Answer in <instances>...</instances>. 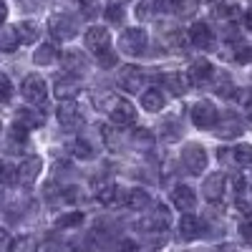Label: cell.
Returning <instances> with one entry per match:
<instances>
[{
	"label": "cell",
	"instance_id": "6da1fadb",
	"mask_svg": "<svg viewBox=\"0 0 252 252\" xmlns=\"http://www.w3.org/2000/svg\"><path fill=\"white\" fill-rule=\"evenodd\" d=\"M119 48L126 56L139 58L146 51V31H141V28H126L121 33V38H119Z\"/></svg>",
	"mask_w": 252,
	"mask_h": 252
},
{
	"label": "cell",
	"instance_id": "7a4b0ae2",
	"mask_svg": "<svg viewBox=\"0 0 252 252\" xmlns=\"http://www.w3.org/2000/svg\"><path fill=\"white\" fill-rule=\"evenodd\" d=\"M182 164L189 174H202L207 166V149L199 144H187L182 152Z\"/></svg>",
	"mask_w": 252,
	"mask_h": 252
},
{
	"label": "cell",
	"instance_id": "3957f363",
	"mask_svg": "<svg viewBox=\"0 0 252 252\" xmlns=\"http://www.w3.org/2000/svg\"><path fill=\"white\" fill-rule=\"evenodd\" d=\"M48 31H51V35L58 38V40H68V38H73V35L78 33V26H76V20H73L68 13H56V15H51V20H48Z\"/></svg>",
	"mask_w": 252,
	"mask_h": 252
},
{
	"label": "cell",
	"instance_id": "277c9868",
	"mask_svg": "<svg viewBox=\"0 0 252 252\" xmlns=\"http://www.w3.org/2000/svg\"><path fill=\"white\" fill-rule=\"evenodd\" d=\"M109 114H111L114 126H119V129H126V126H131L136 121V111L126 98H114L109 103Z\"/></svg>",
	"mask_w": 252,
	"mask_h": 252
},
{
	"label": "cell",
	"instance_id": "5b68a950",
	"mask_svg": "<svg viewBox=\"0 0 252 252\" xmlns=\"http://www.w3.org/2000/svg\"><path fill=\"white\" fill-rule=\"evenodd\" d=\"M220 114L215 109V103L212 101H197L194 103V109H192V121L194 126H199V129H215V124H217Z\"/></svg>",
	"mask_w": 252,
	"mask_h": 252
},
{
	"label": "cell",
	"instance_id": "8992f818",
	"mask_svg": "<svg viewBox=\"0 0 252 252\" xmlns=\"http://www.w3.org/2000/svg\"><path fill=\"white\" fill-rule=\"evenodd\" d=\"M58 124L63 126V129H68V131H76L83 126V116H81V109L76 106L73 101H63L61 106H58Z\"/></svg>",
	"mask_w": 252,
	"mask_h": 252
},
{
	"label": "cell",
	"instance_id": "52a82bcc",
	"mask_svg": "<svg viewBox=\"0 0 252 252\" xmlns=\"http://www.w3.org/2000/svg\"><path fill=\"white\" fill-rule=\"evenodd\" d=\"M40 169H43V161L38 157H28L20 161V166H15V182H20L23 187H31L40 177Z\"/></svg>",
	"mask_w": 252,
	"mask_h": 252
},
{
	"label": "cell",
	"instance_id": "ba28073f",
	"mask_svg": "<svg viewBox=\"0 0 252 252\" xmlns=\"http://www.w3.org/2000/svg\"><path fill=\"white\" fill-rule=\"evenodd\" d=\"M20 94H23L31 103H46L48 86H46V81L40 78V76H28L23 81V86H20Z\"/></svg>",
	"mask_w": 252,
	"mask_h": 252
},
{
	"label": "cell",
	"instance_id": "9c48e42d",
	"mask_svg": "<svg viewBox=\"0 0 252 252\" xmlns=\"http://www.w3.org/2000/svg\"><path fill=\"white\" fill-rule=\"evenodd\" d=\"M166 224H169V209H166L164 204H159L154 212H149V217L139 220V229H152V232H161V229H166Z\"/></svg>",
	"mask_w": 252,
	"mask_h": 252
},
{
	"label": "cell",
	"instance_id": "30bf717a",
	"mask_svg": "<svg viewBox=\"0 0 252 252\" xmlns=\"http://www.w3.org/2000/svg\"><path fill=\"white\" fill-rule=\"evenodd\" d=\"M224 187H227V177L222 172H215V174H209L202 184V194L209 199V202H220L222 194H224Z\"/></svg>",
	"mask_w": 252,
	"mask_h": 252
},
{
	"label": "cell",
	"instance_id": "8fae6325",
	"mask_svg": "<svg viewBox=\"0 0 252 252\" xmlns=\"http://www.w3.org/2000/svg\"><path fill=\"white\" fill-rule=\"evenodd\" d=\"M172 202H174L177 209H182V212H192V209L197 207V194H194L192 187L179 184V187H174V192H172Z\"/></svg>",
	"mask_w": 252,
	"mask_h": 252
},
{
	"label": "cell",
	"instance_id": "7c38bea8",
	"mask_svg": "<svg viewBox=\"0 0 252 252\" xmlns=\"http://www.w3.org/2000/svg\"><path fill=\"white\" fill-rule=\"evenodd\" d=\"M187 78H189V83H194V86L209 83V78H212V63H209L207 58H197L192 66H189Z\"/></svg>",
	"mask_w": 252,
	"mask_h": 252
},
{
	"label": "cell",
	"instance_id": "4fadbf2b",
	"mask_svg": "<svg viewBox=\"0 0 252 252\" xmlns=\"http://www.w3.org/2000/svg\"><path fill=\"white\" fill-rule=\"evenodd\" d=\"M119 83H121V89H124V91L136 94V91H141L144 73H141L136 66H124V68L119 71Z\"/></svg>",
	"mask_w": 252,
	"mask_h": 252
},
{
	"label": "cell",
	"instance_id": "5bb4252c",
	"mask_svg": "<svg viewBox=\"0 0 252 252\" xmlns=\"http://www.w3.org/2000/svg\"><path fill=\"white\" fill-rule=\"evenodd\" d=\"M189 40H192L197 48L209 51L215 46V33H212V28H209L207 23H194L192 31H189Z\"/></svg>",
	"mask_w": 252,
	"mask_h": 252
},
{
	"label": "cell",
	"instance_id": "9a60e30c",
	"mask_svg": "<svg viewBox=\"0 0 252 252\" xmlns=\"http://www.w3.org/2000/svg\"><path fill=\"white\" fill-rule=\"evenodd\" d=\"M149 204V194L144 189L134 187V189H121V207L126 209H144Z\"/></svg>",
	"mask_w": 252,
	"mask_h": 252
},
{
	"label": "cell",
	"instance_id": "2e32d148",
	"mask_svg": "<svg viewBox=\"0 0 252 252\" xmlns=\"http://www.w3.org/2000/svg\"><path fill=\"white\" fill-rule=\"evenodd\" d=\"M78 91H81V83L76 76H63L56 81V96L61 101H73L78 96Z\"/></svg>",
	"mask_w": 252,
	"mask_h": 252
},
{
	"label": "cell",
	"instance_id": "e0dca14e",
	"mask_svg": "<svg viewBox=\"0 0 252 252\" xmlns=\"http://www.w3.org/2000/svg\"><path fill=\"white\" fill-rule=\"evenodd\" d=\"M215 134L220 136V139H235V136H240L242 134V121L237 119V116H224L222 121H217L215 124Z\"/></svg>",
	"mask_w": 252,
	"mask_h": 252
},
{
	"label": "cell",
	"instance_id": "ac0fdd59",
	"mask_svg": "<svg viewBox=\"0 0 252 252\" xmlns=\"http://www.w3.org/2000/svg\"><path fill=\"white\" fill-rule=\"evenodd\" d=\"M202 229H204V224L194 217V215H182V220H179V235L184 237V240H197V237H202Z\"/></svg>",
	"mask_w": 252,
	"mask_h": 252
},
{
	"label": "cell",
	"instance_id": "d6986e66",
	"mask_svg": "<svg viewBox=\"0 0 252 252\" xmlns=\"http://www.w3.org/2000/svg\"><path fill=\"white\" fill-rule=\"evenodd\" d=\"M83 43H86L89 51H103L109 46V31L106 28H89L86 35H83Z\"/></svg>",
	"mask_w": 252,
	"mask_h": 252
},
{
	"label": "cell",
	"instance_id": "ffe728a7",
	"mask_svg": "<svg viewBox=\"0 0 252 252\" xmlns=\"http://www.w3.org/2000/svg\"><path fill=\"white\" fill-rule=\"evenodd\" d=\"M164 86L169 89L174 96H182V94H187L189 78H187V76H182L179 71H169V73H164Z\"/></svg>",
	"mask_w": 252,
	"mask_h": 252
},
{
	"label": "cell",
	"instance_id": "44dd1931",
	"mask_svg": "<svg viewBox=\"0 0 252 252\" xmlns=\"http://www.w3.org/2000/svg\"><path fill=\"white\" fill-rule=\"evenodd\" d=\"M63 66H66V71H71V73H83L89 68V61L81 56V51H66L63 53Z\"/></svg>",
	"mask_w": 252,
	"mask_h": 252
},
{
	"label": "cell",
	"instance_id": "7402d4cb",
	"mask_svg": "<svg viewBox=\"0 0 252 252\" xmlns=\"http://www.w3.org/2000/svg\"><path fill=\"white\" fill-rule=\"evenodd\" d=\"M96 199L103 204V207H114V204H121V189L116 184H103L98 192H96Z\"/></svg>",
	"mask_w": 252,
	"mask_h": 252
},
{
	"label": "cell",
	"instance_id": "603a6c76",
	"mask_svg": "<svg viewBox=\"0 0 252 252\" xmlns=\"http://www.w3.org/2000/svg\"><path fill=\"white\" fill-rule=\"evenodd\" d=\"M15 33H18V43H35L40 35V28L33 20H23L20 26H15Z\"/></svg>",
	"mask_w": 252,
	"mask_h": 252
},
{
	"label": "cell",
	"instance_id": "cb8c5ba5",
	"mask_svg": "<svg viewBox=\"0 0 252 252\" xmlns=\"http://www.w3.org/2000/svg\"><path fill=\"white\" fill-rule=\"evenodd\" d=\"M18 124L23 126V129H35V126L43 124V114L40 111H33V109H18Z\"/></svg>",
	"mask_w": 252,
	"mask_h": 252
},
{
	"label": "cell",
	"instance_id": "d4e9b609",
	"mask_svg": "<svg viewBox=\"0 0 252 252\" xmlns=\"http://www.w3.org/2000/svg\"><path fill=\"white\" fill-rule=\"evenodd\" d=\"M141 106L146 109V111H161V106H164V96H161V91H157V89H152V91H146V94H141Z\"/></svg>",
	"mask_w": 252,
	"mask_h": 252
},
{
	"label": "cell",
	"instance_id": "484cf974",
	"mask_svg": "<svg viewBox=\"0 0 252 252\" xmlns=\"http://www.w3.org/2000/svg\"><path fill=\"white\" fill-rule=\"evenodd\" d=\"M58 61V51L53 46H40L35 53H33V63H38V66H51V63Z\"/></svg>",
	"mask_w": 252,
	"mask_h": 252
},
{
	"label": "cell",
	"instance_id": "4316f807",
	"mask_svg": "<svg viewBox=\"0 0 252 252\" xmlns=\"http://www.w3.org/2000/svg\"><path fill=\"white\" fill-rule=\"evenodd\" d=\"M71 154L76 157V159H83V161H89V159H94V146L86 141V139H76L71 146Z\"/></svg>",
	"mask_w": 252,
	"mask_h": 252
},
{
	"label": "cell",
	"instance_id": "83f0119b",
	"mask_svg": "<svg viewBox=\"0 0 252 252\" xmlns=\"http://www.w3.org/2000/svg\"><path fill=\"white\" fill-rule=\"evenodd\" d=\"M18 48V33L15 28H3L0 31V51L3 53H13Z\"/></svg>",
	"mask_w": 252,
	"mask_h": 252
},
{
	"label": "cell",
	"instance_id": "f1b7e54d",
	"mask_svg": "<svg viewBox=\"0 0 252 252\" xmlns=\"http://www.w3.org/2000/svg\"><path fill=\"white\" fill-rule=\"evenodd\" d=\"M232 157H235L237 164H242V166H252V146H250V144H240V146H235V149H232Z\"/></svg>",
	"mask_w": 252,
	"mask_h": 252
},
{
	"label": "cell",
	"instance_id": "f546056e",
	"mask_svg": "<svg viewBox=\"0 0 252 252\" xmlns=\"http://www.w3.org/2000/svg\"><path fill=\"white\" fill-rule=\"evenodd\" d=\"M197 5H199V0H172V10H177L184 18L187 15H194Z\"/></svg>",
	"mask_w": 252,
	"mask_h": 252
},
{
	"label": "cell",
	"instance_id": "4dcf8cb0",
	"mask_svg": "<svg viewBox=\"0 0 252 252\" xmlns=\"http://www.w3.org/2000/svg\"><path fill=\"white\" fill-rule=\"evenodd\" d=\"M81 222H83V212H68V215H61V217L56 220V227L66 229V227H76V224H81Z\"/></svg>",
	"mask_w": 252,
	"mask_h": 252
},
{
	"label": "cell",
	"instance_id": "1f68e13d",
	"mask_svg": "<svg viewBox=\"0 0 252 252\" xmlns=\"http://www.w3.org/2000/svg\"><path fill=\"white\" fill-rule=\"evenodd\" d=\"M15 182V166L8 161H0V184H13Z\"/></svg>",
	"mask_w": 252,
	"mask_h": 252
},
{
	"label": "cell",
	"instance_id": "d6a6232c",
	"mask_svg": "<svg viewBox=\"0 0 252 252\" xmlns=\"http://www.w3.org/2000/svg\"><path fill=\"white\" fill-rule=\"evenodd\" d=\"M10 96H13V83H10V78H8V76L0 73V103L10 101Z\"/></svg>",
	"mask_w": 252,
	"mask_h": 252
},
{
	"label": "cell",
	"instance_id": "836d02e7",
	"mask_svg": "<svg viewBox=\"0 0 252 252\" xmlns=\"http://www.w3.org/2000/svg\"><path fill=\"white\" fill-rule=\"evenodd\" d=\"M96 58H98V63H101L103 68H111L114 63H116V53H114V51H109V48L98 51V53H96Z\"/></svg>",
	"mask_w": 252,
	"mask_h": 252
},
{
	"label": "cell",
	"instance_id": "e575fe53",
	"mask_svg": "<svg viewBox=\"0 0 252 252\" xmlns=\"http://www.w3.org/2000/svg\"><path fill=\"white\" fill-rule=\"evenodd\" d=\"M101 136H103V141H106L109 149H116L119 139H116V131L111 129V126H101Z\"/></svg>",
	"mask_w": 252,
	"mask_h": 252
},
{
	"label": "cell",
	"instance_id": "d590c367",
	"mask_svg": "<svg viewBox=\"0 0 252 252\" xmlns=\"http://www.w3.org/2000/svg\"><path fill=\"white\" fill-rule=\"evenodd\" d=\"M26 139H28V131L20 124H15L13 129H10V141L13 144H26Z\"/></svg>",
	"mask_w": 252,
	"mask_h": 252
},
{
	"label": "cell",
	"instance_id": "8d00e7d4",
	"mask_svg": "<svg viewBox=\"0 0 252 252\" xmlns=\"http://www.w3.org/2000/svg\"><path fill=\"white\" fill-rule=\"evenodd\" d=\"M134 144H136V146H141V144H144V146H152L154 139H152V134L146 131V129H139V131L134 134Z\"/></svg>",
	"mask_w": 252,
	"mask_h": 252
},
{
	"label": "cell",
	"instance_id": "74e56055",
	"mask_svg": "<svg viewBox=\"0 0 252 252\" xmlns=\"http://www.w3.org/2000/svg\"><path fill=\"white\" fill-rule=\"evenodd\" d=\"M106 18L111 20V23H121V20H124L121 5H109V8H106Z\"/></svg>",
	"mask_w": 252,
	"mask_h": 252
},
{
	"label": "cell",
	"instance_id": "f35d334b",
	"mask_svg": "<svg viewBox=\"0 0 252 252\" xmlns=\"http://www.w3.org/2000/svg\"><path fill=\"white\" fill-rule=\"evenodd\" d=\"M10 250H13V237L0 227V252H10Z\"/></svg>",
	"mask_w": 252,
	"mask_h": 252
},
{
	"label": "cell",
	"instance_id": "ab89813d",
	"mask_svg": "<svg viewBox=\"0 0 252 252\" xmlns=\"http://www.w3.org/2000/svg\"><path fill=\"white\" fill-rule=\"evenodd\" d=\"M240 235H242V240H245V242H250V245H252V220H245V222L240 224Z\"/></svg>",
	"mask_w": 252,
	"mask_h": 252
},
{
	"label": "cell",
	"instance_id": "60d3db41",
	"mask_svg": "<svg viewBox=\"0 0 252 252\" xmlns=\"http://www.w3.org/2000/svg\"><path fill=\"white\" fill-rule=\"evenodd\" d=\"M242 189H245V179L235 177V179H232V192H235V194H242Z\"/></svg>",
	"mask_w": 252,
	"mask_h": 252
},
{
	"label": "cell",
	"instance_id": "b9f144b4",
	"mask_svg": "<svg viewBox=\"0 0 252 252\" xmlns=\"http://www.w3.org/2000/svg\"><path fill=\"white\" fill-rule=\"evenodd\" d=\"M8 18V5H5V0H0V23Z\"/></svg>",
	"mask_w": 252,
	"mask_h": 252
},
{
	"label": "cell",
	"instance_id": "7bdbcfd3",
	"mask_svg": "<svg viewBox=\"0 0 252 252\" xmlns=\"http://www.w3.org/2000/svg\"><path fill=\"white\" fill-rule=\"evenodd\" d=\"M242 20H245V26H247V31H252V8H250V10L245 13V18H242Z\"/></svg>",
	"mask_w": 252,
	"mask_h": 252
},
{
	"label": "cell",
	"instance_id": "ee69618b",
	"mask_svg": "<svg viewBox=\"0 0 252 252\" xmlns=\"http://www.w3.org/2000/svg\"><path fill=\"white\" fill-rule=\"evenodd\" d=\"M247 119H250V124H252V103L247 106Z\"/></svg>",
	"mask_w": 252,
	"mask_h": 252
},
{
	"label": "cell",
	"instance_id": "f6af8a7d",
	"mask_svg": "<svg viewBox=\"0 0 252 252\" xmlns=\"http://www.w3.org/2000/svg\"><path fill=\"white\" fill-rule=\"evenodd\" d=\"M119 3H126V0H119Z\"/></svg>",
	"mask_w": 252,
	"mask_h": 252
},
{
	"label": "cell",
	"instance_id": "bcb514c9",
	"mask_svg": "<svg viewBox=\"0 0 252 252\" xmlns=\"http://www.w3.org/2000/svg\"><path fill=\"white\" fill-rule=\"evenodd\" d=\"M0 131H3V126H0Z\"/></svg>",
	"mask_w": 252,
	"mask_h": 252
}]
</instances>
